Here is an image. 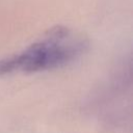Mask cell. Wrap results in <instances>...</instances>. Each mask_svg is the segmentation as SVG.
Returning <instances> with one entry per match:
<instances>
[{
	"mask_svg": "<svg viewBox=\"0 0 133 133\" xmlns=\"http://www.w3.org/2000/svg\"><path fill=\"white\" fill-rule=\"evenodd\" d=\"M86 49V42L71 29L55 26L22 52L0 60V76L14 71L36 73L69 64Z\"/></svg>",
	"mask_w": 133,
	"mask_h": 133,
	"instance_id": "6da1fadb",
	"label": "cell"
}]
</instances>
